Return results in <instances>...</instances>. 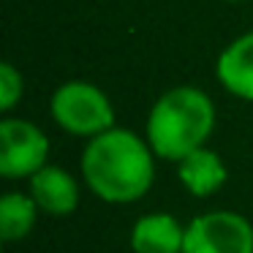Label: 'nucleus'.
Here are the masks:
<instances>
[{
    "label": "nucleus",
    "mask_w": 253,
    "mask_h": 253,
    "mask_svg": "<svg viewBox=\"0 0 253 253\" xmlns=\"http://www.w3.org/2000/svg\"><path fill=\"white\" fill-rule=\"evenodd\" d=\"M79 166L87 188L109 204L139 202L155 182L153 147L128 128H109L93 136Z\"/></svg>",
    "instance_id": "1"
},
{
    "label": "nucleus",
    "mask_w": 253,
    "mask_h": 253,
    "mask_svg": "<svg viewBox=\"0 0 253 253\" xmlns=\"http://www.w3.org/2000/svg\"><path fill=\"white\" fill-rule=\"evenodd\" d=\"M215 131V104L204 90L180 84L171 87L153 104L144 126L155 158L182 161L193 150L204 147Z\"/></svg>",
    "instance_id": "2"
},
{
    "label": "nucleus",
    "mask_w": 253,
    "mask_h": 253,
    "mask_svg": "<svg viewBox=\"0 0 253 253\" xmlns=\"http://www.w3.org/2000/svg\"><path fill=\"white\" fill-rule=\"evenodd\" d=\"M52 120L71 136L93 139L115 128V106L109 95L90 82H66L52 93Z\"/></svg>",
    "instance_id": "3"
},
{
    "label": "nucleus",
    "mask_w": 253,
    "mask_h": 253,
    "mask_svg": "<svg viewBox=\"0 0 253 253\" xmlns=\"http://www.w3.org/2000/svg\"><path fill=\"white\" fill-rule=\"evenodd\" d=\"M182 253H253V223L231 210L196 215L185 226Z\"/></svg>",
    "instance_id": "4"
},
{
    "label": "nucleus",
    "mask_w": 253,
    "mask_h": 253,
    "mask_svg": "<svg viewBox=\"0 0 253 253\" xmlns=\"http://www.w3.org/2000/svg\"><path fill=\"white\" fill-rule=\"evenodd\" d=\"M49 139L36 123L6 117L0 123V174L6 180L33 177L46 166Z\"/></svg>",
    "instance_id": "5"
},
{
    "label": "nucleus",
    "mask_w": 253,
    "mask_h": 253,
    "mask_svg": "<svg viewBox=\"0 0 253 253\" xmlns=\"http://www.w3.org/2000/svg\"><path fill=\"white\" fill-rule=\"evenodd\" d=\"M30 196L39 204V210L52 218H66V215L77 212L79 207V182L60 166H49L39 169L30 177Z\"/></svg>",
    "instance_id": "6"
},
{
    "label": "nucleus",
    "mask_w": 253,
    "mask_h": 253,
    "mask_svg": "<svg viewBox=\"0 0 253 253\" xmlns=\"http://www.w3.org/2000/svg\"><path fill=\"white\" fill-rule=\"evenodd\" d=\"M215 77L234 98L253 101V30L234 39L218 55Z\"/></svg>",
    "instance_id": "7"
},
{
    "label": "nucleus",
    "mask_w": 253,
    "mask_h": 253,
    "mask_svg": "<svg viewBox=\"0 0 253 253\" xmlns=\"http://www.w3.org/2000/svg\"><path fill=\"white\" fill-rule=\"evenodd\" d=\"M177 177H180L182 188L196 199H207L218 193L229 180V169H226L223 158L210 147H199L182 161H177Z\"/></svg>",
    "instance_id": "8"
},
{
    "label": "nucleus",
    "mask_w": 253,
    "mask_h": 253,
    "mask_svg": "<svg viewBox=\"0 0 253 253\" xmlns=\"http://www.w3.org/2000/svg\"><path fill=\"white\" fill-rule=\"evenodd\" d=\"M185 226L169 212H147L131 229L133 253H182Z\"/></svg>",
    "instance_id": "9"
},
{
    "label": "nucleus",
    "mask_w": 253,
    "mask_h": 253,
    "mask_svg": "<svg viewBox=\"0 0 253 253\" xmlns=\"http://www.w3.org/2000/svg\"><path fill=\"white\" fill-rule=\"evenodd\" d=\"M39 204L33 202L30 193L8 191L0 199V237L3 242H17L33 231L39 220Z\"/></svg>",
    "instance_id": "10"
},
{
    "label": "nucleus",
    "mask_w": 253,
    "mask_h": 253,
    "mask_svg": "<svg viewBox=\"0 0 253 253\" xmlns=\"http://www.w3.org/2000/svg\"><path fill=\"white\" fill-rule=\"evenodd\" d=\"M25 93V82L22 74L11 66V63H0V109L11 112L19 104Z\"/></svg>",
    "instance_id": "11"
}]
</instances>
